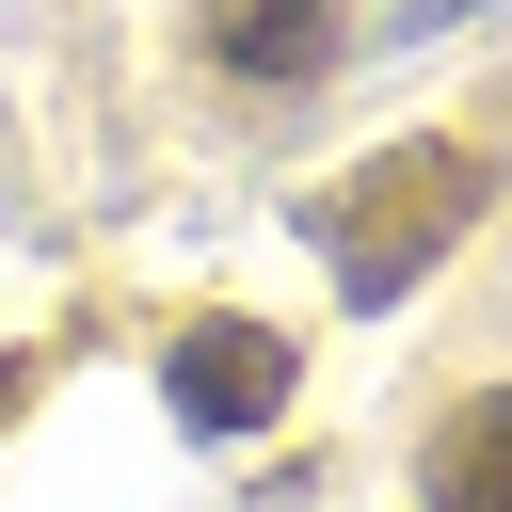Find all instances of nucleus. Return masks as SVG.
<instances>
[{"mask_svg":"<svg viewBox=\"0 0 512 512\" xmlns=\"http://www.w3.org/2000/svg\"><path fill=\"white\" fill-rule=\"evenodd\" d=\"M464 224H480V144H384L368 176H336V192L304 208V240L336 256L352 304H400Z\"/></svg>","mask_w":512,"mask_h":512,"instance_id":"obj_1","label":"nucleus"},{"mask_svg":"<svg viewBox=\"0 0 512 512\" xmlns=\"http://www.w3.org/2000/svg\"><path fill=\"white\" fill-rule=\"evenodd\" d=\"M288 384H304V352L272 336V320H192L176 352H160V400H176V432H272L288 416Z\"/></svg>","mask_w":512,"mask_h":512,"instance_id":"obj_2","label":"nucleus"},{"mask_svg":"<svg viewBox=\"0 0 512 512\" xmlns=\"http://www.w3.org/2000/svg\"><path fill=\"white\" fill-rule=\"evenodd\" d=\"M192 32L224 80H320L352 48V0H192Z\"/></svg>","mask_w":512,"mask_h":512,"instance_id":"obj_3","label":"nucleus"},{"mask_svg":"<svg viewBox=\"0 0 512 512\" xmlns=\"http://www.w3.org/2000/svg\"><path fill=\"white\" fill-rule=\"evenodd\" d=\"M432 512H496V400L448 416V448H432Z\"/></svg>","mask_w":512,"mask_h":512,"instance_id":"obj_4","label":"nucleus"}]
</instances>
